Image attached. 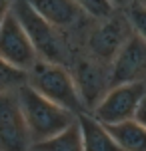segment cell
I'll return each mask as SVG.
<instances>
[{
  "mask_svg": "<svg viewBox=\"0 0 146 151\" xmlns=\"http://www.w3.org/2000/svg\"><path fill=\"white\" fill-rule=\"evenodd\" d=\"M16 96H18L20 109H22L28 133H30V145L56 135L58 131L68 127L76 119V113L44 98L28 82L16 90Z\"/></svg>",
  "mask_w": 146,
  "mask_h": 151,
  "instance_id": "1",
  "label": "cell"
},
{
  "mask_svg": "<svg viewBox=\"0 0 146 151\" xmlns=\"http://www.w3.org/2000/svg\"><path fill=\"white\" fill-rule=\"evenodd\" d=\"M26 82L44 98L70 109L72 113L86 111L82 98L78 93L76 82L72 78V72H68L64 64H56V62H48L40 58L28 70Z\"/></svg>",
  "mask_w": 146,
  "mask_h": 151,
  "instance_id": "2",
  "label": "cell"
},
{
  "mask_svg": "<svg viewBox=\"0 0 146 151\" xmlns=\"http://www.w3.org/2000/svg\"><path fill=\"white\" fill-rule=\"evenodd\" d=\"M10 8L16 14L18 22L22 24V28L26 30L38 58L56 62V64H64L68 60V48H66V42L60 34L62 30L54 28L50 22H46L26 0H12Z\"/></svg>",
  "mask_w": 146,
  "mask_h": 151,
  "instance_id": "3",
  "label": "cell"
},
{
  "mask_svg": "<svg viewBox=\"0 0 146 151\" xmlns=\"http://www.w3.org/2000/svg\"><path fill=\"white\" fill-rule=\"evenodd\" d=\"M144 93H146L144 82H130V83L112 86L100 98L98 104L90 109V113L98 121H102L104 125L132 119L140 99L144 98Z\"/></svg>",
  "mask_w": 146,
  "mask_h": 151,
  "instance_id": "4",
  "label": "cell"
},
{
  "mask_svg": "<svg viewBox=\"0 0 146 151\" xmlns=\"http://www.w3.org/2000/svg\"><path fill=\"white\" fill-rule=\"evenodd\" d=\"M132 34V26L126 20L124 12H112L110 16L102 18L100 24H96L88 38H86V46L90 56L96 60L110 64L114 60L116 52L120 50V46L126 42V38Z\"/></svg>",
  "mask_w": 146,
  "mask_h": 151,
  "instance_id": "5",
  "label": "cell"
},
{
  "mask_svg": "<svg viewBox=\"0 0 146 151\" xmlns=\"http://www.w3.org/2000/svg\"><path fill=\"white\" fill-rule=\"evenodd\" d=\"M146 80V40L132 32L108 64V86Z\"/></svg>",
  "mask_w": 146,
  "mask_h": 151,
  "instance_id": "6",
  "label": "cell"
},
{
  "mask_svg": "<svg viewBox=\"0 0 146 151\" xmlns=\"http://www.w3.org/2000/svg\"><path fill=\"white\" fill-rule=\"evenodd\" d=\"M0 58H4L8 64L24 72H28L34 66V62L38 60V54L22 24L18 22L16 14L12 12V8L0 22Z\"/></svg>",
  "mask_w": 146,
  "mask_h": 151,
  "instance_id": "7",
  "label": "cell"
},
{
  "mask_svg": "<svg viewBox=\"0 0 146 151\" xmlns=\"http://www.w3.org/2000/svg\"><path fill=\"white\" fill-rule=\"evenodd\" d=\"M0 149H30V133L20 109L16 90L0 91Z\"/></svg>",
  "mask_w": 146,
  "mask_h": 151,
  "instance_id": "8",
  "label": "cell"
},
{
  "mask_svg": "<svg viewBox=\"0 0 146 151\" xmlns=\"http://www.w3.org/2000/svg\"><path fill=\"white\" fill-rule=\"evenodd\" d=\"M72 78L76 82L78 93L82 98L86 111H90L110 88L108 86V64L96 60L94 56L80 58L74 62Z\"/></svg>",
  "mask_w": 146,
  "mask_h": 151,
  "instance_id": "9",
  "label": "cell"
},
{
  "mask_svg": "<svg viewBox=\"0 0 146 151\" xmlns=\"http://www.w3.org/2000/svg\"><path fill=\"white\" fill-rule=\"evenodd\" d=\"M46 22L58 30H70L82 22L84 12L76 0H26Z\"/></svg>",
  "mask_w": 146,
  "mask_h": 151,
  "instance_id": "10",
  "label": "cell"
},
{
  "mask_svg": "<svg viewBox=\"0 0 146 151\" xmlns=\"http://www.w3.org/2000/svg\"><path fill=\"white\" fill-rule=\"evenodd\" d=\"M76 121L80 125L82 135V149L84 151H122L120 145L114 141L106 125L98 121L90 111L76 113Z\"/></svg>",
  "mask_w": 146,
  "mask_h": 151,
  "instance_id": "11",
  "label": "cell"
},
{
  "mask_svg": "<svg viewBox=\"0 0 146 151\" xmlns=\"http://www.w3.org/2000/svg\"><path fill=\"white\" fill-rule=\"evenodd\" d=\"M106 129L122 151H146V127L134 119L108 123Z\"/></svg>",
  "mask_w": 146,
  "mask_h": 151,
  "instance_id": "12",
  "label": "cell"
},
{
  "mask_svg": "<svg viewBox=\"0 0 146 151\" xmlns=\"http://www.w3.org/2000/svg\"><path fill=\"white\" fill-rule=\"evenodd\" d=\"M30 149H38V151H84L82 149V135H80L78 121L74 119L68 127L58 131L56 135L32 143Z\"/></svg>",
  "mask_w": 146,
  "mask_h": 151,
  "instance_id": "13",
  "label": "cell"
},
{
  "mask_svg": "<svg viewBox=\"0 0 146 151\" xmlns=\"http://www.w3.org/2000/svg\"><path fill=\"white\" fill-rule=\"evenodd\" d=\"M126 16V20L130 22L132 32H136L140 38L146 40V4L142 0H128L120 8Z\"/></svg>",
  "mask_w": 146,
  "mask_h": 151,
  "instance_id": "14",
  "label": "cell"
},
{
  "mask_svg": "<svg viewBox=\"0 0 146 151\" xmlns=\"http://www.w3.org/2000/svg\"><path fill=\"white\" fill-rule=\"evenodd\" d=\"M28 80V72L8 64L4 58H0V91L18 90Z\"/></svg>",
  "mask_w": 146,
  "mask_h": 151,
  "instance_id": "15",
  "label": "cell"
},
{
  "mask_svg": "<svg viewBox=\"0 0 146 151\" xmlns=\"http://www.w3.org/2000/svg\"><path fill=\"white\" fill-rule=\"evenodd\" d=\"M76 4L82 8L84 14H88L90 18H96V20L106 18L116 10V6L110 0H76Z\"/></svg>",
  "mask_w": 146,
  "mask_h": 151,
  "instance_id": "16",
  "label": "cell"
},
{
  "mask_svg": "<svg viewBox=\"0 0 146 151\" xmlns=\"http://www.w3.org/2000/svg\"><path fill=\"white\" fill-rule=\"evenodd\" d=\"M134 119L138 121V123H142V125L146 127V93H144V98L140 99L138 107H136V113H134Z\"/></svg>",
  "mask_w": 146,
  "mask_h": 151,
  "instance_id": "17",
  "label": "cell"
},
{
  "mask_svg": "<svg viewBox=\"0 0 146 151\" xmlns=\"http://www.w3.org/2000/svg\"><path fill=\"white\" fill-rule=\"evenodd\" d=\"M10 4H12V0H0V22H2V20H4V16L8 14Z\"/></svg>",
  "mask_w": 146,
  "mask_h": 151,
  "instance_id": "18",
  "label": "cell"
},
{
  "mask_svg": "<svg viewBox=\"0 0 146 151\" xmlns=\"http://www.w3.org/2000/svg\"><path fill=\"white\" fill-rule=\"evenodd\" d=\"M110 2H112V4H114L116 8H122L124 4H126V2H128V0H110Z\"/></svg>",
  "mask_w": 146,
  "mask_h": 151,
  "instance_id": "19",
  "label": "cell"
},
{
  "mask_svg": "<svg viewBox=\"0 0 146 151\" xmlns=\"http://www.w3.org/2000/svg\"><path fill=\"white\" fill-rule=\"evenodd\" d=\"M142 2H144V4H146V0H142Z\"/></svg>",
  "mask_w": 146,
  "mask_h": 151,
  "instance_id": "20",
  "label": "cell"
},
{
  "mask_svg": "<svg viewBox=\"0 0 146 151\" xmlns=\"http://www.w3.org/2000/svg\"><path fill=\"white\" fill-rule=\"evenodd\" d=\"M144 86H146V80H144Z\"/></svg>",
  "mask_w": 146,
  "mask_h": 151,
  "instance_id": "21",
  "label": "cell"
}]
</instances>
